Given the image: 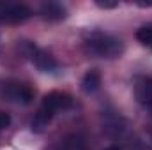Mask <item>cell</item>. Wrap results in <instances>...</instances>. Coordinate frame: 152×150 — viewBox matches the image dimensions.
Wrapping results in <instances>:
<instances>
[{
    "label": "cell",
    "instance_id": "obj_1",
    "mask_svg": "<svg viewBox=\"0 0 152 150\" xmlns=\"http://www.w3.org/2000/svg\"><path fill=\"white\" fill-rule=\"evenodd\" d=\"M83 50L97 58H118L124 53V44L108 32L90 30L83 36Z\"/></svg>",
    "mask_w": 152,
    "mask_h": 150
},
{
    "label": "cell",
    "instance_id": "obj_2",
    "mask_svg": "<svg viewBox=\"0 0 152 150\" xmlns=\"http://www.w3.org/2000/svg\"><path fill=\"white\" fill-rule=\"evenodd\" d=\"M34 95H36V90L27 81L14 79V78H2L0 79V99L2 101L27 106L34 101Z\"/></svg>",
    "mask_w": 152,
    "mask_h": 150
},
{
    "label": "cell",
    "instance_id": "obj_3",
    "mask_svg": "<svg viewBox=\"0 0 152 150\" xmlns=\"http://www.w3.org/2000/svg\"><path fill=\"white\" fill-rule=\"evenodd\" d=\"M73 104H75V99H73L71 94L62 92V90H51V92H48V94L42 97L39 110L44 111V113H48L50 117H55L57 113L66 111V110L73 108Z\"/></svg>",
    "mask_w": 152,
    "mask_h": 150
},
{
    "label": "cell",
    "instance_id": "obj_4",
    "mask_svg": "<svg viewBox=\"0 0 152 150\" xmlns=\"http://www.w3.org/2000/svg\"><path fill=\"white\" fill-rule=\"evenodd\" d=\"M23 50H25V55L30 58V62L37 67L41 73H55V71H58L57 60H55L48 51L37 48V46L32 44V42H25V44H23Z\"/></svg>",
    "mask_w": 152,
    "mask_h": 150
},
{
    "label": "cell",
    "instance_id": "obj_5",
    "mask_svg": "<svg viewBox=\"0 0 152 150\" xmlns=\"http://www.w3.org/2000/svg\"><path fill=\"white\" fill-rule=\"evenodd\" d=\"M32 16V9L20 2H0V21L21 23Z\"/></svg>",
    "mask_w": 152,
    "mask_h": 150
},
{
    "label": "cell",
    "instance_id": "obj_6",
    "mask_svg": "<svg viewBox=\"0 0 152 150\" xmlns=\"http://www.w3.org/2000/svg\"><path fill=\"white\" fill-rule=\"evenodd\" d=\"M42 150H88V141L83 134L73 133V134H66L64 138L46 145Z\"/></svg>",
    "mask_w": 152,
    "mask_h": 150
},
{
    "label": "cell",
    "instance_id": "obj_7",
    "mask_svg": "<svg viewBox=\"0 0 152 150\" xmlns=\"http://www.w3.org/2000/svg\"><path fill=\"white\" fill-rule=\"evenodd\" d=\"M134 95L142 106L152 108V78H142L136 81Z\"/></svg>",
    "mask_w": 152,
    "mask_h": 150
},
{
    "label": "cell",
    "instance_id": "obj_8",
    "mask_svg": "<svg viewBox=\"0 0 152 150\" xmlns=\"http://www.w3.org/2000/svg\"><path fill=\"white\" fill-rule=\"evenodd\" d=\"M41 14L50 21H60L66 18V7L58 2H46L41 5Z\"/></svg>",
    "mask_w": 152,
    "mask_h": 150
},
{
    "label": "cell",
    "instance_id": "obj_9",
    "mask_svg": "<svg viewBox=\"0 0 152 150\" xmlns=\"http://www.w3.org/2000/svg\"><path fill=\"white\" fill-rule=\"evenodd\" d=\"M99 87H101V74H99V71H96V69L87 71L85 76L81 78V90L85 94H94V92L99 90Z\"/></svg>",
    "mask_w": 152,
    "mask_h": 150
},
{
    "label": "cell",
    "instance_id": "obj_10",
    "mask_svg": "<svg viewBox=\"0 0 152 150\" xmlns=\"http://www.w3.org/2000/svg\"><path fill=\"white\" fill-rule=\"evenodd\" d=\"M136 39H138L143 46H147V48L152 51V27L151 25H143V27H140V28L136 30Z\"/></svg>",
    "mask_w": 152,
    "mask_h": 150
},
{
    "label": "cell",
    "instance_id": "obj_11",
    "mask_svg": "<svg viewBox=\"0 0 152 150\" xmlns=\"http://www.w3.org/2000/svg\"><path fill=\"white\" fill-rule=\"evenodd\" d=\"M9 124H11V117H9V113L0 111V133H2L4 129H7Z\"/></svg>",
    "mask_w": 152,
    "mask_h": 150
},
{
    "label": "cell",
    "instance_id": "obj_12",
    "mask_svg": "<svg viewBox=\"0 0 152 150\" xmlns=\"http://www.w3.org/2000/svg\"><path fill=\"white\" fill-rule=\"evenodd\" d=\"M96 5L99 9H115V7H118V2H101V0H97Z\"/></svg>",
    "mask_w": 152,
    "mask_h": 150
},
{
    "label": "cell",
    "instance_id": "obj_13",
    "mask_svg": "<svg viewBox=\"0 0 152 150\" xmlns=\"http://www.w3.org/2000/svg\"><path fill=\"white\" fill-rule=\"evenodd\" d=\"M136 5H140V7H152V2H136Z\"/></svg>",
    "mask_w": 152,
    "mask_h": 150
},
{
    "label": "cell",
    "instance_id": "obj_14",
    "mask_svg": "<svg viewBox=\"0 0 152 150\" xmlns=\"http://www.w3.org/2000/svg\"><path fill=\"white\" fill-rule=\"evenodd\" d=\"M147 131L152 134V113H151V117H149V122H147Z\"/></svg>",
    "mask_w": 152,
    "mask_h": 150
},
{
    "label": "cell",
    "instance_id": "obj_15",
    "mask_svg": "<svg viewBox=\"0 0 152 150\" xmlns=\"http://www.w3.org/2000/svg\"><path fill=\"white\" fill-rule=\"evenodd\" d=\"M103 150H122V149H118V147H108V149H103Z\"/></svg>",
    "mask_w": 152,
    "mask_h": 150
}]
</instances>
